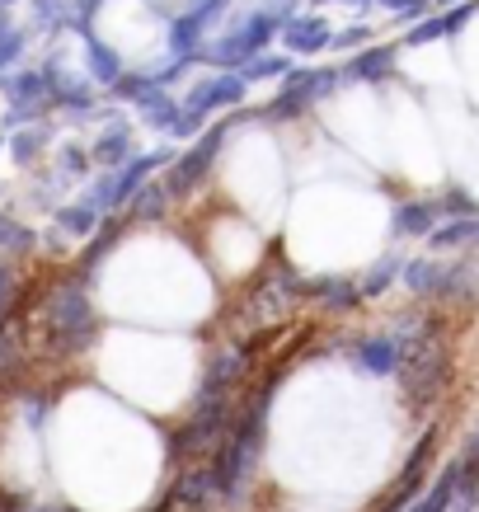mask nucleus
Here are the masks:
<instances>
[{
    "label": "nucleus",
    "instance_id": "nucleus-25",
    "mask_svg": "<svg viewBox=\"0 0 479 512\" xmlns=\"http://www.w3.org/2000/svg\"><path fill=\"white\" fill-rule=\"evenodd\" d=\"M296 71V62L287 57V52H259V57H249L245 66H240V76L249 80V85H263V80H287Z\"/></svg>",
    "mask_w": 479,
    "mask_h": 512
},
{
    "label": "nucleus",
    "instance_id": "nucleus-28",
    "mask_svg": "<svg viewBox=\"0 0 479 512\" xmlns=\"http://www.w3.org/2000/svg\"><path fill=\"white\" fill-rule=\"evenodd\" d=\"M90 170H94V160H90V146H62L57 151V174H62L66 184H80V179H90Z\"/></svg>",
    "mask_w": 479,
    "mask_h": 512
},
{
    "label": "nucleus",
    "instance_id": "nucleus-5",
    "mask_svg": "<svg viewBox=\"0 0 479 512\" xmlns=\"http://www.w3.org/2000/svg\"><path fill=\"white\" fill-rule=\"evenodd\" d=\"M437 437H442V428H437V423H428V428H423V437L414 442V451H409L404 470L395 475V484H390V494L376 503V512H409V503H418V498H423V480H428L433 456H437Z\"/></svg>",
    "mask_w": 479,
    "mask_h": 512
},
{
    "label": "nucleus",
    "instance_id": "nucleus-1",
    "mask_svg": "<svg viewBox=\"0 0 479 512\" xmlns=\"http://www.w3.org/2000/svg\"><path fill=\"white\" fill-rule=\"evenodd\" d=\"M282 386V367L259 381V390H249L240 400V414H235L231 433L221 437V447L207 456V470H212V489H217L221 503H245L249 484L259 475L263 461V437H268V414H273V400H278Z\"/></svg>",
    "mask_w": 479,
    "mask_h": 512
},
{
    "label": "nucleus",
    "instance_id": "nucleus-18",
    "mask_svg": "<svg viewBox=\"0 0 479 512\" xmlns=\"http://www.w3.org/2000/svg\"><path fill=\"white\" fill-rule=\"evenodd\" d=\"M132 109H137V118L151 127V132L170 137V127H174V118H179V109H184V99H179L174 90H160V85H155L151 94H141Z\"/></svg>",
    "mask_w": 479,
    "mask_h": 512
},
{
    "label": "nucleus",
    "instance_id": "nucleus-26",
    "mask_svg": "<svg viewBox=\"0 0 479 512\" xmlns=\"http://www.w3.org/2000/svg\"><path fill=\"white\" fill-rule=\"evenodd\" d=\"M400 268H404L400 254H381V259H376V264L357 278V282H362V296H367V301L386 296V287H395V282H400Z\"/></svg>",
    "mask_w": 479,
    "mask_h": 512
},
{
    "label": "nucleus",
    "instance_id": "nucleus-14",
    "mask_svg": "<svg viewBox=\"0 0 479 512\" xmlns=\"http://www.w3.org/2000/svg\"><path fill=\"white\" fill-rule=\"evenodd\" d=\"M132 156H137V146H132V127H127L123 118H109V123H104V132L90 141L94 170H123Z\"/></svg>",
    "mask_w": 479,
    "mask_h": 512
},
{
    "label": "nucleus",
    "instance_id": "nucleus-21",
    "mask_svg": "<svg viewBox=\"0 0 479 512\" xmlns=\"http://www.w3.org/2000/svg\"><path fill=\"white\" fill-rule=\"evenodd\" d=\"M99 226H104V212H99V207H90L85 198L62 202V207H57V235H76V240H90Z\"/></svg>",
    "mask_w": 479,
    "mask_h": 512
},
{
    "label": "nucleus",
    "instance_id": "nucleus-17",
    "mask_svg": "<svg viewBox=\"0 0 479 512\" xmlns=\"http://www.w3.org/2000/svg\"><path fill=\"white\" fill-rule=\"evenodd\" d=\"M207 33H212V29H207L198 15L179 10V15L170 19V29H165V52H170V57H202Z\"/></svg>",
    "mask_w": 479,
    "mask_h": 512
},
{
    "label": "nucleus",
    "instance_id": "nucleus-3",
    "mask_svg": "<svg viewBox=\"0 0 479 512\" xmlns=\"http://www.w3.org/2000/svg\"><path fill=\"white\" fill-rule=\"evenodd\" d=\"M231 146V118H217V123H207L193 137V146H188L184 156H174L165 170H160V184H165V193H170L174 202L188 198V193H198L207 179H212V170H217L221 151Z\"/></svg>",
    "mask_w": 479,
    "mask_h": 512
},
{
    "label": "nucleus",
    "instance_id": "nucleus-38",
    "mask_svg": "<svg viewBox=\"0 0 479 512\" xmlns=\"http://www.w3.org/2000/svg\"><path fill=\"white\" fill-rule=\"evenodd\" d=\"M0 33H10V10H0Z\"/></svg>",
    "mask_w": 479,
    "mask_h": 512
},
{
    "label": "nucleus",
    "instance_id": "nucleus-11",
    "mask_svg": "<svg viewBox=\"0 0 479 512\" xmlns=\"http://www.w3.org/2000/svg\"><path fill=\"white\" fill-rule=\"evenodd\" d=\"M348 362H353V372L362 376H395L400 372V343L390 339V334H362V339L348 343Z\"/></svg>",
    "mask_w": 479,
    "mask_h": 512
},
{
    "label": "nucleus",
    "instance_id": "nucleus-23",
    "mask_svg": "<svg viewBox=\"0 0 479 512\" xmlns=\"http://www.w3.org/2000/svg\"><path fill=\"white\" fill-rule=\"evenodd\" d=\"M170 207H174V198L165 193V184H160V174H155L151 184L141 188L137 198H132V202L123 207V217H127V221H160L165 212H170Z\"/></svg>",
    "mask_w": 479,
    "mask_h": 512
},
{
    "label": "nucleus",
    "instance_id": "nucleus-12",
    "mask_svg": "<svg viewBox=\"0 0 479 512\" xmlns=\"http://www.w3.org/2000/svg\"><path fill=\"white\" fill-rule=\"evenodd\" d=\"M437 226H442L437 198H400L390 207V235L395 240H428Z\"/></svg>",
    "mask_w": 479,
    "mask_h": 512
},
{
    "label": "nucleus",
    "instance_id": "nucleus-20",
    "mask_svg": "<svg viewBox=\"0 0 479 512\" xmlns=\"http://www.w3.org/2000/svg\"><path fill=\"white\" fill-rule=\"evenodd\" d=\"M470 245H479V217H451L428 235L433 254H456V249H470Z\"/></svg>",
    "mask_w": 479,
    "mask_h": 512
},
{
    "label": "nucleus",
    "instance_id": "nucleus-34",
    "mask_svg": "<svg viewBox=\"0 0 479 512\" xmlns=\"http://www.w3.org/2000/svg\"><path fill=\"white\" fill-rule=\"evenodd\" d=\"M475 0H465V5H447V10H442V24H447V38L451 33H461L465 24H470V19H475Z\"/></svg>",
    "mask_w": 479,
    "mask_h": 512
},
{
    "label": "nucleus",
    "instance_id": "nucleus-9",
    "mask_svg": "<svg viewBox=\"0 0 479 512\" xmlns=\"http://www.w3.org/2000/svg\"><path fill=\"white\" fill-rule=\"evenodd\" d=\"M306 301L325 315H348V311H357V306H367L362 282L348 278V273H320V278H306Z\"/></svg>",
    "mask_w": 479,
    "mask_h": 512
},
{
    "label": "nucleus",
    "instance_id": "nucleus-16",
    "mask_svg": "<svg viewBox=\"0 0 479 512\" xmlns=\"http://www.w3.org/2000/svg\"><path fill=\"white\" fill-rule=\"evenodd\" d=\"M80 43H85V76L94 80V90H109L113 80L127 71L123 57H118V47H109L99 33H85Z\"/></svg>",
    "mask_w": 479,
    "mask_h": 512
},
{
    "label": "nucleus",
    "instance_id": "nucleus-27",
    "mask_svg": "<svg viewBox=\"0 0 479 512\" xmlns=\"http://www.w3.org/2000/svg\"><path fill=\"white\" fill-rule=\"evenodd\" d=\"M437 207H442V221H451V217H479V198L465 184H442Z\"/></svg>",
    "mask_w": 479,
    "mask_h": 512
},
{
    "label": "nucleus",
    "instance_id": "nucleus-4",
    "mask_svg": "<svg viewBox=\"0 0 479 512\" xmlns=\"http://www.w3.org/2000/svg\"><path fill=\"white\" fill-rule=\"evenodd\" d=\"M170 160H174V151H170V146H160V151H146V156H132L123 170H99L90 179V188H85V202H90V207H99L104 217H113V212H123L127 202L137 198L141 188L151 184V179L165 170Z\"/></svg>",
    "mask_w": 479,
    "mask_h": 512
},
{
    "label": "nucleus",
    "instance_id": "nucleus-2",
    "mask_svg": "<svg viewBox=\"0 0 479 512\" xmlns=\"http://www.w3.org/2000/svg\"><path fill=\"white\" fill-rule=\"evenodd\" d=\"M33 320H38V339L47 353L76 357L85 353L99 334V311H94L90 278H80L76 268L62 273L57 282H47L43 292L33 296Z\"/></svg>",
    "mask_w": 479,
    "mask_h": 512
},
{
    "label": "nucleus",
    "instance_id": "nucleus-6",
    "mask_svg": "<svg viewBox=\"0 0 479 512\" xmlns=\"http://www.w3.org/2000/svg\"><path fill=\"white\" fill-rule=\"evenodd\" d=\"M315 104H320V66H296L292 76L278 85V94H273L254 118H259V123H292V118H301V113L315 109Z\"/></svg>",
    "mask_w": 479,
    "mask_h": 512
},
{
    "label": "nucleus",
    "instance_id": "nucleus-7",
    "mask_svg": "<svg viewBox=\"0 0 479 512\" xmlns=\"http://www.w3.org/2000/svg\"><path fill=\"white\" fill-rule=\"evenodd\" d=\"M245 99H249V80L240 76V71H212V76L193 80V85H188V94H184V104L193 113H202L207 123H212V113L245 109Z\"/></svg>",
    "mask_w": 479,
    "mask_h": 512
},
{
    "label": "nucleus",
    "instance_id": "nucleus-36",
    "mask_svg": "<svg viewBox=\"0 0 479 512\" xmlns=\"http://www.w3.org/2000/svg\"><path fill=\"white\" fill-rule=\"evenodd\" d=\"M259 10H268V15H278V19H292V15H301V0H259Z\"/></svg>",
    "mask_w": 479,
    "mask_h": 512
},
{
    "label": "nucleus",
    "instance_id": "nucleus-15",
    "mask_svg": "<svg viewBox=\"0 0 479 512\" xmlns=\"http://www.w3.org/2000/svg\"><path fill=\"white\" fill-rule=\"evenodd\" d=\"M400 287L414 296V301H433V296H442V287H447V264L433 259V254H414V259H404V268H400Z\"/></svg>",
    "mask_w": 479,
    "mask_h": 512
},
{
    "label": "nucleus",
    "instance_id": "nucleus-35",
    "mask_svg": "<svg viewBox=\"0 0 479 512\" xmlns=\"http://www.w3.org/2000/svg\"><path fill=\"white\" fill-rule=\"evenodd\" d=\"M371 43V24H353V29H339L334 33V47H343V52H357V47Z\"/></svg>",
    "mask_w": 479,
    "mask_h": 512
},
{
    "label": "nucleus",
    "instance_id": "nucleus-30",
    "mask_svg": "<svg viewBox=\"0 0 479 512\" xmlns=\"http://www.w3.org/2000/svg\"><path fill=\"white\" fill-rule=\"evenodd\" d=\"M442 38H447L442 15H428V19H418V24L404 29V47H428V43H442Z\"/></svg>",
    "mask_w": 479,
    "mask_h": 512
},
{
    "label": "nucleus",
    "instance_id": "nucleus-19",
    "mask_svg": "<svg viewBox=\"0 0 479 512\" xmlns=\"http://www.w3.org/2000/svg\"><path fill=\"white\" fill-rule=\"evenodd\" d=\"M461 466L465 461H447V470L433 480V489H423L418 503H409V512H451L456 494H461Z\"/></svg>",
    "mask_w": 479,
    "mask_h": 512
},
{
    "label": "nucleus",
    "instance_id": "nucleus-10",
    "mask_svg": "<svg viewBox=\"0 0 479 512\" xmlns=\"http://www.w3.org/2000/svg\"><path fill=\"white\" fill-rule=\"evenodd\" d=\"M278 38H282V47H287V57H315V52H329V47H334V29H329V19L310 15V10L282 19Z\"/></svg>",
    "mask_w": 479,
    "mask_h": 512
},
{
    "label": "nucleus",
    "instance_id": "nucleus-8",
    "mask_svg": "<svg viewBox=\"0 0 479 512\" xmlns=\"http://www.w3.org/2000/svg\"><path fill=\"white\" fill-rule=\"evenodd\" d=\"M249 372H254V348L249 343H221L217 353L207 357L193 395H235L249 381Z\"/></svg>",
    "mask_w": 479,
    "mask_h": 512
},
{
    "label": "nucleus",
    "instance_id": "nucleus-33",
    "mask_svg": "<svg viewBox=\"0 0 479 512\" xmlns=\"http://www.w3.org/2000/svg\"><path fill=\"white\" fill-rule=\"evenodd\" d=\"M231 5H235V0H188L184 10H188V15H198L207 29H217V19L231 15Z\"/></svg>",
    "mask_w": 479,
    "mask_h": 512
},
{
    "label": "nucleus",
    "instance_id": "nucleus-31",
    "mask_svg": "<svg viewBox=\"0 0 479 512\" xmlns=\"http://www.w3.org/2000/svg\"><path fill=\"white\" fill-rule=\"evenodd\" d=\"M24 47H29V29H10L0 33V80L10 76L19 66V57H24Z\"/></svg>",
    "mask_w": 479,
    "mask_h": 512
},
{
    "label": "nucleus",
    "instance_id": "nucleus-29",
    "mask_svg": "<svg viewBox=\"0 0 479 512\" xmlns=\"http://www.w3.org/2000/svg\"><path fill=\"white\" fill-rule=\"evenodd\" d=\"M155 90V71H123V76L109 85V99H118V104H137L141 94Z\"/></svg>",
    "mask_w": 479,
    "mask_h": 512
},
{
    "label": "nucleus",
    "instance_id": "nucleus-37",
    "mask_svg": "<svg viewBox=\"0 0 479 512\" xmlns=\"http://www.w3.org/2000/svg\"><path fill=\"white\" fill-rule=\"evenodd\" d=\"M381 5H386L390 15H400V10H404V5H409V0H381Z\"/></svg>",
    "mask_w": 479,
    "mask_h": 512
},
{
    "label": "nucleus",
    "instance_id": "nucleus-41",
    "mask_svg": "<svg viewBox=\"0 0 479 512\" xmlns=\"http://www.w3.org/2000/svg\"><path fill=\"white\" fill-rule=\"evenodd\" d=\"M0 151H5V137H0Z\"/></svg>",
    "mask_w": 479,
    "mask_h": 512
},
{
    "label": "nucleus",
    "instance_id": "nucleus-40",
    "mask_svg": "<svg viewBox=\"0 0 479 512\" xmlns=\"http://www.w3.org/2000/svg\"><path fill=\"white\" fill-rule=\"evenodd\" d=\"M10 5H19V0H0V10H10Z\"/></svg>",
    "mask_w": 479,
    "mask_h": 512
},
{
    "label": "nucleus",
    "instance_id": "nucleus-22",
    "mask_svg": "<svg viewBox=\"0 0 479 512\" xmlns=\"http://www.w3.org/2000/svg\"><path fill=\"white\" fill-rule=\"evenodd\" d=\"M33 249H38V231L29 221L0 212V259H29Z\"/></svg>",
    "mask_w": 479,
    "mask_h": 512
},
{
    "label": "nucleus",
    "instance_id": "nucleus-13",
    "mask_svg": "<svg viewBox=\"0 0 479 512\" xmlns=\"http://www.w3.org/2000/svg\"><path fill=\"white\" fill-rule=\"evenodd\" d=\"M395 57H400V47H390V43L357 47L353 57L343 62V80L348 85H386L395 76Z\"/></svg>",
    "mask_w": 479,
    "mask_h": 512
},
{
    "label": "nucleus",
    "instance_id": "nucleus-24",
    "mask_svg": "<svg viewBox=\"0 0 479 512\" xmlns=\"http://www.w3.org/2000/svg\"><path fill=\"white\" fill-rule=\"evenodd\" d=\"M47 137H52V132H47V123L15 127V137L5 141V146H10V160H15V165H24V170H29V165H38V160H43V151H47Z\"/></svg>",
    "mask_w": 479,
    "mask_h": 512
},
{
    "label": "nucleus",
    "instance_id": "nucleus-32",
    "mask_svg": "<svg viewBox=\"0 0 479 512\" xmlns=\"http://www.w3.org/2000/svg\"><path fill=\"white\" fill-rule=\"evenodd\" d=\"M19 292H24V287H19L15 259H0V320H5V315L19 306Z\"/></svg>",
    "mask_w": 479,
    "mask_h": 512
},
{
    "label": "nucleus",
    "instance_id": "nucleus-39",
    "mask_svg": "<svg viewBox=\"0 0 479 512\" xmlns=\"http://www.w3.org/2000/svg\"><path fill=\"white\" fill-rule=\"evenodd\" d=\"M348 5H357V10H367V5H371V0H348Z\"/></svg>",
    "mask_w": 479,
    "mask_h": 512
}]
</instances>
